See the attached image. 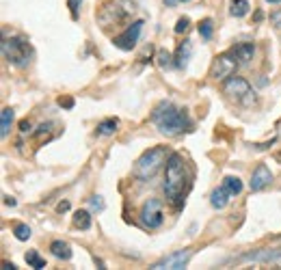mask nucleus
Masks as SVG:
<instances>
[{"label": "nucleus", "mask_w": 281, "mask_h": 270, "mask_svg": "<svg viewBox=\"0 0 281 270\" xmlns=\"http://www.w3.org/2000/svg\"><path fill=\"white\" fill-rule=\"evenodd\" d=\"M186 190V164L180 154H169L167 158V177H165V195L175 208H182Z\"/></svg>", "instance_id": "f257e3e1"}, {"label": "nucleus", "mask_w": 281, "mask_h": 270, "mask_svg": "<svg viewBox=\"0 0 281 270\" xmlns=\"http://www.w3.org/2000/svg\"><path fill=\"white\" fill-rule=\"evenodd\" d=\"M152 123L160 130L162 134H180L186 128H191V121L184 110L175 108L171 102H160L152 113Z\"/></svg>", "instance_id": "f03ea898"}, {"label": "nucleus", "mask_w": 281, "mask_h": 270, "mask_svg": "<svg viewBox=\"0 0 281 270\" xmlns=\"http://www.w3.org/2000/svg\"><path fill=\"white\" fill-rule=\"evenodd\" d=\"M167 158H169V151H167L165 145H158V147L147 149L145 154L136 160L134 169H132V175L136 177V180H143V182L152 180V177L160 171L162 164L167 162Z\"/></svg>", "instance_id": "7ed1b4c3"}, {"label": "nucleus", "mask_w": 281, "mask_h": 270, "mask_svg": "<svg viewBox=\"0 0 281 270\" xmlns=\"http://www.w3.org/2000/svg\"><path fill=\"white\" fill-rule=\"evenodd\" d=\"M134 11H136L134 0H106V2L100 6V11H97V22H100L104 28L117 26V24L126 22Z\"/></svg>", "instance_id": "20e7f679"}, {"label": "nucleus", "mask_w": 281, "mask_h": 270, "mask_svg": "<svg viewBox=\"0 0 281 270\" xmlns=\"http://www.w3.org/2000/svg\"><path fill=\"white\" fill-rule=\"evenodd\" d=\"M2 54L15 67H26L32 58V48L22 37H4L2 39Z\"/></svg>", "instance_id": "39448f33"}, {"label": "nucleus", "mask_w": 281, "mask_h": 270, "mask_svg": "<svg viewBox=\"0 0 281 270\" xmlns=\"http://www.w3.org/2000/svg\"><path fill=\"white\" fill-rule=\"evenodd\" d=\"M238 67V58L230 52H225V54H219L217 58L212 61V67H210V78L214 80H227L230 76H234V71Z\"/></svg>", "instance_id": "423d86ee"}, {"label": "nucleus", "mask_w": 281, "mask_h": 270, "mask_svg": "<svg viewBox=\"0 0 281 270\" xmlns=\"http://www.w3.org/2000/svg\"><path fill=\"white\" fill-rule=\"evenodd\" d=\"M165 221V214H162V203L160 199H147L145 206L141 208V223L149 229H158Z\"/></svg>", "instance_id": "0eeeda50"}, {"label": "nucleus", "mask_w": 281, "mask_h": 270, "mask_svg": "<svg viewBox=\"0 0 281 270\" xmlns=\"http://www.w3.org/2000/svg\"><path fill=\"white\" fill-rule=\"evenodd\" d=\"M141 30H143V19H136L128 26L121 35H117L113 39V43L117 45L119 50H132L136 43H139V37H141Z\"/></svg>", "instance_id": "6e6552de"}, {"label": "nucleus", "mask_w": 281, "mask_h": 270, "mask_svg": "<svg viewBox=\"0 0 281 270\" xmlns=\"http://www.w3.org/2000/svg\"><path fill=\"white\" fill-rule=\"evenodd\" d=\"M191 255H193V251H191V249H184V251H175V253H171V255H167V258L158 260V262H156V264H154L152 268H156V270H160V268L180 270V268H184V266L188 264V260H191Z\"/></svg>", "instance_id": "1a4fd4ad"}, {"label": "nucleus", "mask_w": 281, "mask_h": 270, "mask_svg": "<svg viewBox=\"0 0 281 270\" xmlns=\"http://www.w3.org/2000/svg\"><path fill=\"white\" fill-rule=\"evenodd\" d=\"M225 93L230 97H236V100H245L247 95H251V84L240 76H230L225 80Z\"/></svg>", "instance_id": "9d476101"}, {"label": "nucleus", "mask_w": 281, "mask_h": 270, "mask_svg": "<svg viewBox=\"0 0 281 270\" xmlns=\"http://www.w3.org/2000/svg\"><path fill=\"white\" fill-rule=\"evenodd\" d=\"M236 262H256V264H281V249L277 251H271V249H264V251H253V253H245L236 258Z\"/></svg>", "instance_id": "9b49d317"}, {"label": "nucleus", "mask_w": 281, "mask_h": 270, "mask_svg": "<svg viewBox=\"0 0 281 270\" xmlns=\"http://www.w3.org/2000/svg\"><path fill=\"white\" fill-rule=\"evenodd\" d=\"M271 182H273V173L269 171V167H266V164H260V167L253 171L249 186H251V190H262V188L269 186Z\"/></svg>", "instance_id": "f8f14e48"}, {"label": "nucleus", "mask_w": 281, "mask_h": 270, "mask_svg": "<svg viewBox=\"0 0 281 270\" xmlns=\"http://www.w3.org/2000/svg\"><path fill=\"white\" fill-rule=\"evenodd\" d=\"M232 54L238 58V63H249L251 58H253V54H256V45L253 43H249V41H243V43H236L232 48Z\"/></svg>", "instance_id": "ddd939ff"}, {"label": "nucleus", "mask_w": 281, "mask_h": 270, "mask_svg": "<svg viewBox=\"0 0 281 270\" xmlns=\"http://www.w3.org/2000/svg\"><path fill=\"white\" fill-rule=\"evenodd\" d=\"M191 54H193V43L188 41V39H184L180 45H178V52H175V67H180V69H184L188 61H191Z\"/></svg>", "instance_id": "4468645a"}, {"label": "nucleus", "mask_w": 281, "mask_h": 270, "mask_svg": "<svg viewBox=\"0 0 281 270\" xmlns=\"http://www.w3.org/2000/svg\"><path fill=\"white\" fill-rule=\"evenodd\" d=\"M230 197L232 193L227 190L225 186H219V188H214L212 190V195H210V203H212V208H217V210H223L227 203H230Z\"/></svg>", "instance_id": "2eb2a0df"}, {"label": "nucleus", "mask_w": 281, "mask_h": 270, "mask_svg": "<svg viewBox=\"0 0 281 270\" xmlns=\"http://www.w3.org/2000/svg\"><path fill=\"white\" fill-rule=\"evenodd\" d=\"M50 251H52V255L54 258H58V260H69L71 258V247L67 245V242H63V240H54L50 245Z\"/></svg>", "instance_id": "dca6fc26"}, {"label": "nucleus", "mask_w": 281, "mask_h": 270, "mask_svg": "<svg viewBox=\"0 0 281 270\" xmlns=\"http://www.w3.org/2000/svg\"><path fill=\"white\" fill-rule=\"evenodd\" d=\"M249 0H232L230 2V13L234 17H245L249 13Z\"/></svg>", "instance_id": "f3484780"}, {"label": "nucleus", "mask_w": 281, "mask_h": 270, "mask_svg": "<svg viewBox=\"0 0 281 270\" xmlns=\"http://www.w3.org/2000/svg\"><path fill=\"white\" fill-rule=\"evenodd\" d=\"M223 186L230 190L232 197H236L243 193V182H240V177H234V175H227L225 180H223Z\"/></svg>", "instance_id": "a211bd4d"}, {"label": "nucleus", "mask_w": 281, "mask_h": 270, "mask_svg": "<svg viewBox=\"0 0 281 270\" xmlns=\"http://www.w3.org/2000/svg\"><path fill=\"white\" fill-rule=\"evenodd\" d=\"M74 227H78V229H89L91 227V214L87 212V210H78V212L74 214Z\"/></svg>", "instance_id": "6ab92c4d"}, {"label": "nucleus", "mask_w": 281, "mask_h": 270, "mask_svg": "<svg viewBox=\"0 0 281 270\" xmlns=\"http://www.w3.org/2000/svg\"><path fill=\"white\" fill-rule=\"evenodd\" d=\"M11 123H13V108H4L2 110V121H0V134H2V138L9 134Z\"/></svg>", "instance_id": "aec40b11"}, {"label": "nucleus", "mask_w": 281, "mask_h": 270, "mask_svg": "<svg viewBox=\"0 0 281 270\" xmlns=\"http://www.w3.org/2000/svg\"><path fill=\"white\" fill-rule=\"evenodd\" d=\"M212 32H214V22L210 17H204L199 22V35H201V39H212Z\"/></svg>", "instance_id": "412c9836"}, {"label": "nucleus", "mask_w": 281, "mask_h": 270, "mask_svg": "<svg viewBox=\"0 0 281 270\" xmlns=\"http://www.w3.org/2000/svg\"><path fill=\"white\" fill-rule=\"evenodd\" d=\"M115 130H117V119H104L102 123H97V134L108 136V134H113Z\"/></svg>", "instance_id": "4be33fe9"}, {"label": "nucleus", "mask_w": 281, "mask_h": 270, "mask_svg": "<svg viewBox=\"0 0 281 270\" xmlns=\"http://www.w3.org/2000/svg\"><path fill=\"white\" fill-rule=\"evenodd\" d=\"M13 234H15L17 240H28L30 238V227L24 225V223H15V225H13Z\"/></svg>", "instance_id": "5701e85b"}, {"label": "nucleus", "mask_w": 281, "mask_h": 270, "mask_svg": "<svg viewBox=\"0 0 281 270\" xmlns=\"http://www.w3.org/2000/svg\"><path fill=\"white\" fill-rule=\"evenodd\" d=\"M26 264L32 266V268H45V260L39 258L37 251H28L26 253Z\"/></svg>", "instance_id": "b1692460"}, {"label": "nucleus", "mask_w": 281, "mask_h": 270, "mask_svg": "<svg viewBox=\"0 0 281 270\" xmlns=\"http://www.w3.org/2000/svg\"><path fill=\"white\" fill-rule=\"evenodd\" d=\"M171 61H175V58L169 54L167 50H160V52H158V63H160V67H171V65H175V63H171Z\"/></svg>", "instance_id": "393cba45"}, {"label": "nucleus", "mask_w": 281, "mask_h": 270, "mask_svg": "<svg viewBox=\"0 0 281 270\" xmlns=\"http://www.w3.org/2000/svg\"><path fill=\"white\" fill-rule=\"evenodd\" d=\"M188 28H191V19H188V17H180L178 24H175V32L182 35V32H186Z\"/></svg>", "instance_id": "a878e982"}, {"label": "nucleus", "mask_w": 281, "mask_h": 270, "mask_svg": "<svg viewBox=\"0 0 281 270\" xmlns=\"http://www.w3.org/2000/svg\"><path fill=\"white\" fill-rule=\"evenodd\" d=\"M271 24L275 26V28H279V30H281V9L271 11Z\"/></svg>", "instance_id": "bb28decb"}, {"label": "nucleus", "mask_w": 281, "mask_h": 270, "mask_svg": "<svg viewBox=\"0 0 281 270\" xmlns=\"http://www.w3.org/2000/svg\"><path fill=\"white\" fill-rule=\"evenodd\" d=\"M89 203H91V208H93V210H97V212H102V210H104V201H102V197H91Z\"/></svg>", "instance_id": "cd10ccee"}, {"label": "nucleus", "mask_w": 281, "mask_h": 270, "mask_svg": "<svg viewBox=\"0 0 281 270\" xmlns=\"http://www.w3.org/2000/svg\"><path fill=\"white\" fill-rule=\"evenodd\" d=\"M67 2H69V9H71V17H78V6H80V2H82V0H67Z\"/></svg>", "instance_id": "c85d7f7f"}, {"label": "nucleus", "mask_w": 281, "mask_h": 270, "mask_svg": "<svg viewBox=\"0 0 281 270\" xmlns=\"http://www.w3.org/2000/svg\"><path fill=\"white\" fill-rule=\"evenodd\" d=\"M58 106L71 108V106H74V100H71V97H61V100H58Z\"/></svg>", "instance_id": "c756f323"}, {"label": "nucleus", "mask_w": 281, "mask_h": 270, "mask_svg": "<svg viewBox=\"0 0 281 270\" xmlns=\"http://www.w3.org/2000/svg\"><path fill=\"white\" fill-rule=\"evenodd\" d=\"M58 212H67V210H69V201H63V203H58Z\"/></svg>", "instance_id": "7c9ffc66"}, {"label": "nucleus", "mask_w": 281, "mask_h": 270, "mask_svg": "<svg viewBox=\"0 0 281 270\" xmlns=\"http://www.w3.org/2000/svg\"><path fill=\"white\" fill-rule=\"evenodd\" d=\"M19 130H22V132H28V130H30V123H28V121H22V123H19Z\"/></svg>", "instance_id": "2f4dec72"}, {"label": "nucleus", "mask_w": 281, "mask_h": 270, "mask_svg": "<svg viewBox=\"0 0 281 270\" xmlns=\"http://www.w3.org/2000/svg\"><path fill=\"white\" fill-rule=\"evenodd\" d=\"M4 203L6 206H15V199H13V197H4Z\"/></svg>", "instance_id": "473e14b6"}, {"label": "nucleus", "mask_w": 281, "mask_h": 270, "mask_svg": "<svg viewBox=\"0 0 281 270\" xmlns=\"http://www.w3.org/2000/svg\"><path fill=\"white\" fill-rule=\"evenodd\" d=\"M266 2H271V4H277V2H281V0H266Z\"/></svg>", "instance_id": "72a5a7b5"}, {"label": "nucleus", "mask_w": 281, "mask_h": 270, "mask_svg": "<svg viewBox=\"0 0 281 270\" xmlns=\"http://www.w3.org/2000/svg\"><path fill=\"white\" fill-rule=\"evenodd\" d=\"M178 2H191V0H178Z\"/></svg>", "instance_id": "f704fd0d"}]
</instances>
